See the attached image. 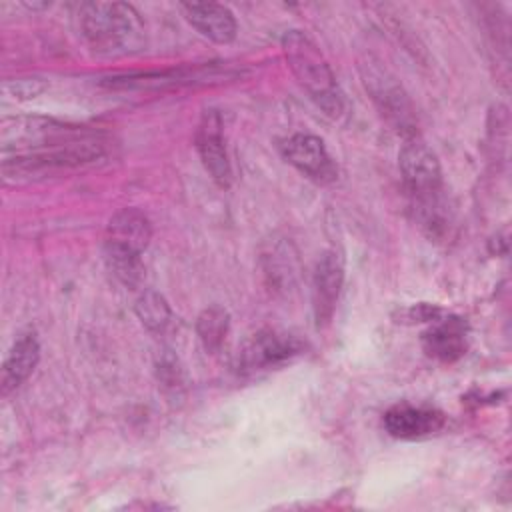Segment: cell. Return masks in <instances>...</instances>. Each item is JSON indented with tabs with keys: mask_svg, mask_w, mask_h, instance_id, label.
Masks as SVG:
<instances>
[{
	"mask_svg": "<svg viewBox=\"0 0 512 512\" xmlns=\"http://www.w3.org/2000/svg\"><path fill=\"white\" fill-rule=\"evenodd\" d=\"M398 166L418 224L430 238H442L448 230V214L444 210L442 170L436 154L424 140L410 136L404 138Z\"/></svg>",
	"mask_w": 512,
	"mask_h": 512,
	"instance_id": "6da1fadb",
	"label": "cell"
},
{
	"mask_svg": "<svg viewBox=\"0 0 512 512\" xmlns=\"http://www.w3.org/2000/svg\"><path fill=\"white\" fill-rule=\"evenodd\" d=\"M282 50L290 70L308 92L310 100L328 118H342L346 114V98L320 48L306 34L290 30L282 36Z\"/></svg>",
	"mask_w": 512,
	"mask_h": 512,
	"instance_id": "7a4b0ae2",
	"label": "cell"
},
{
	"mask_svg": "<svg viewBox=\"0 0 512 512\" xmlns=\"http://www.w3.org/2000/svg\"><path fill=\"white\" fill-rule=\"evenodd\" d=\"M80 30L96 52L114 54L140 38L138 12L124 2H84L78 6Z\"/></svg>",
	"mask_w": 512,
	"mask_h": 512,
	"instance_id": "3957f363",
	"label": "cell"
},
{
	"mask_svg": "<svg viewBox=\"0 0 512 512\" xmlns=\"http://www.w3.org/2000/svg\"><path fill=\"white\" fill-rule=\"evenodd\" d=\"M360 76L366 92L374 100L384 120L404 138L418 136L414 108L400 82L378 60L370 56L360 62Z\"/></svg>",
	"mask_w": 512,
	"mask_h": 512,
	"instance_id": "277c9868",
	"label": "cell"
},
{
	"mask_svg": "<svg viewBox=\"0 0 512 512\" xmlns=\"http://www.w3.org/2000/svg\"><path fill=\"white\" fill-rule=\"evenodd\" d=\"M302 352V342L284 332L262 330L254 334L244 348L238 352V370L240 372H260L276 368Z\"/></svg>",
	"mask_w": 512,
	"mask_h": 512,
	"instance_id": "5b68a950",
	"label": "cell"
},
{
	"mask_svg": "<svg viewBox=\"0 0 512 512\" xmlns=\"http://www.w3.org/2000/svg\"><path fill=\"white\" fill-rule=\"evenodd\" d=\"M280 152L288 164L316 184H330L338 178L336 164L318 136L302 132L292 134L282 140Z\"/></svg>",
	"mask_w": 512,
	"mask_h": 512,
	"instance_id": "8992f818",
	"label": "cell"
},
{
	"mask_svg": "<svg viewBox=\"0 0 512 512\" xmlns=\"http://www.w3.org/2000/svg\"><path fill=\"white\" fill-rule=\"evenodd\" d=\"M344 284V258L336 250L320 256L312 276V310L316 326H326L336 310V302Z\"/></svg>",
	"mask_w": 512,
	"mask_h": 512,
	"instance_id": "52a82bcc",
	"label": "cell"
},
{
	"mask_svg": "<svg viewBox=\"0 0 512 512\" xmlns=\"http://www.w3.org/2000/svg\"><path fill=\"white\" fill-rule=\"evenodd\" d=\"M196 150L200 154V160L210 174V178L222 186L228 188L232 180V168L226 152L224 132H222V118L216 110H204L200 124L196 128Z\"/></svg>",
	"mask_w": 512,
	"mask_h": 512,
	"instance_id": "ba28073f",
	"label": "cell"
},
{
	"mask_svg": "<svg viewBox=\"0 0 512 512\" xmlns=\"http://www.w3.org/2000/svg\"><path fill=\"white\" fill-rule=\"evenodd\" d=\"M226 72H222L216 66H182V68H170V70H160V72H144V74H128V76H118L110 78L106 82L112 88H174L182 84H206L210 80L222 78Z\"/></svg>",
	"mask_w": 512,
	"mask_h": 512,
	"instance_id": "9c48e42d",
	"label": "cell"
},
{
	"mask_svg": "<svg viewBox=\"0 0 512 512\" xmlns=\"http://www.w3.org/2000/svg\"><path fill=\"white\" fill-rule=\"evenodd\" d=\"M444 426V414L430 406L396 404L384 414V428L400 440H418L436 434Z\"/></svg>",
	"mask_w": 512,
	"mask_h": 512,
	"instance_id": "30bf717a",
	"label": "cell"
},
{
	"mask_svg": "<svg viewBox=\"0 0 512 512\" xmlns=\"http://www.w3.org/2000/svg\"><path fill=\"white\" fill-rule=\"evenodd\" d=\"M182 10L186 20L208 40L228 44L236 38V20L230 8L216 2H186Z\"/></svg>",
	"mask_w": 512,
	"mask_h": 512,
	"instance_id": "8fae6325",
	"label": "cell"
},
{
	"mask_svg": "<svg viewBox=\"0 0 512 512\" xmlns=\"http://www.w3.org/2000/svg\"><path fill=\"white\" fill-rule=\"evenodd\" d=\"M422 348L430 358L440 362H454L466 354V328L460 318L436 320V324L422 334Z\"/></svg>",
	"mask_w": 512,
	"mask_h": 512,
	"instance_id": "7c38bea8",
	"label": "cell"
},
{
	"mask_svg": "<svg viewBox=\"0 0 512 512\" xmlns=\"http://www.w3.org/2000/svg\"><path fill=\"white\" fill-rule=\"evenodd\" d=\"M40 360V346L34 334H22L10 348L2 364V396L16 390L36 368Z\"/></svg>",
	"mask_w": 512,
	"mask_h": 512,
	"instance_id": "4fadbf2b",
	"label": "cell"
},
{
	"mask_svg": "<svg viewBox=\"0 0 512 512\" xmlns=\"http://www.w3.org/2000/svg\"><path fill=\"white\" fill-rule=\"evenodd\" d=\"M150 236H152V228L148 218L136 208H124L112 216L108 224L106 240L132 246L142 252L148 246Z\"/></svg>",
	"mask_w": 512,
	"mask_h": 512,
	"instance_id": "5bb4252c",
	"label": "cell"
},
{
	"mask_svg": "<svg viewBox=\"0 0 512 512\" xmlns=\"http://www.w3.org/2000/svg\"><path fill=\"white\" fill-rule=\"evenodd\" d=\"M142 252L114 242V240H106L104 242V260L108 270L128 288H138L144 280V262H142Z\"/></svg>",
	"mask_w": 512,
	"mask_h": 512,
	"instance_id": "9a60e30c",
	"label": "cell"
},
{
	"mask_svg": "<svg viewBox=\"0 0 512 512\" xmlns=\"http://www.w3.org/2000/svg\"><path fill=\"white\" fill-rule=\"evenodd\" d=\"M230 326V316L222 306H210L200 312L196 320V332L206 352L214 354L222 348Z\"/></svg>",
	"mask_w": 512,
	"mask_h": 512,
	"instance_id": "2e32d148",
	"label": "cell"
},
{
	"mask_svg": "<svg viewBox=\"0 0 512 512\" xmlns=\"http://www.w3.org/2000/svg\"><path fill=\"white\" fill-rule=\"evenodd\" d=\"M134 310H136L140 322H142L148 330H152V332H162V330L168 326L170 316H172L170 306H168V302L164 300V296H160V294L154 292V290L142 292L140 298H138L136 304H134Z\"/></svg>",
	"mask_w": 512,
	"mask_h": 512,
	"instance_id": "e0dca14e",
	"label": "cell"
},
{
	"mask_svg": "<svg viewBox=\"0 0 512 512\" xmlns=\"http://www.w3.org/2000/svg\"><path fill=\"white\" fill-rule=\"evenodd\" d=\"M442 316V308L438 306H432V304H416V306H410L406 308L398 322H430V320H438Z\"/></svg>",
	"mask_w": 512,
	"mask_h": 512,
	"instance_id": "ac0fdd59",
	"label": "cell"
},
{
	"mask_svg": "<svg viewBox=\"0 0 512 512\" xmlns=\"http://www.w3.org/2000/svg\"><path fill=\"white\" fill-rule=\"evenodd\" d=\"M8 86H12L14 96H20V98H34L38 92L44 90V82H40V80H36V78L16 80L14 84H8Z\"/></svg>",
	"mask_w": 512,
	"mask_h": 512,
	"instance_id": "d6986e66",
	"label": "cell"
}]
</instances>
